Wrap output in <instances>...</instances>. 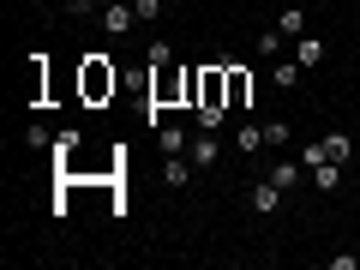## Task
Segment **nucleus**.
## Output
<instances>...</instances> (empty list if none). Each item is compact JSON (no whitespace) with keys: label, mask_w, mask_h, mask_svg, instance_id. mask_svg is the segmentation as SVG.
<instances>
[{"label":"nucleus","mask_w":360,"mask_h":270,"mask_svg":"<svg viewBox=\"0 0 360 270\" xmlns=\"http://www.w3.org/2000/svg\"><path fill=\"white\" fill-rule=\"evenodd\" d=\"M96 25L120 42V37H132V25H139V6H132V0H108L103 13H96Z\"/></svg>","instance_id":"2"},{"label":"nucleus","mask_w":360,"mask_h":270,"mask_svg":"<svg viewBox=\"0 0 360 270\" xmlns=\"http://www.w3.org/2000/svg\"><path fill=\"white\" fill-rule=\"evenodd\" d=\"M103 6H108V0H103Z\"/></svg>","instance_id":"22"},{"label":"nucleus","mask_w":360,"mask_h":270,"mask_svg":"<svg viewBox=\"0 0 360 270\" xmlns=\"http://www.w3.org/2000/svg\"><path fill=\"white\" fill-rule=\"evenodd\" d=\"M186 156H193L198 168H217V162H222V144H217V132H198V139H193V150H186Z\"/></svg>","instance_id":"6"},{"label":"nucleus","mask_w":360,"mask_h":270,"mask_svg":"<svg viewBox=\"0 0 360 270\" xmlns=\"http://www.w3.org/2000/svg\"><path fill=\"white\" fill-rule=\"evenodd\" d=\"M144 60H150V66H168V60H174V49H168V42H150V54H144Z\"/></svg>","instance_id":"19"},{"label":"nucleus","mask_w":360,"mask_h":270,"mask_svg":"<svg viewBox=\"0 0 360 270\" xmlns=\"http://www.w3.org/2000/svg\"><path fill=\"white\" fill-rule=\"evenodd\" d=\"M300 72H307L300 60H276V72H270V84H276V90H295V84H300Z\"/></svg>","instance_id":"10"},{"label":"nucleus","mask_w":360,"mask_h":270,"mask_svg":"<svg viewBox=\"0 0 360 270\" xmlns=\"http://www.w3.org/2000/svg\"><path fill=\"white\" fill-rule=\"evenodd\" d=\"M295 60H300V66H319V60H324V42H319V37H300Z\"/></svg>","instance_id":"13"},{"label":"nucleus","mask_w":360,"mask_h":270,"mask_svg":"<svg viewBox=\"0 0 360 270\" xmlns=\"http://www.w3.org/2000/svg\"><path fill=\"white\" fill-rule=\"evenodd\" d=\"M193 156H168V162H162V180H168V186H174V193H180V186H186V180H193Z\"/></svg>","instance_id":"7"},{"label":"nucleus","mask_w":360,"mask_h":270,"mask_svg":"<svg viewBox=\"0 0 360 270\" xmlns=\"http://www.w3.org/2000/svg\"><path fill=\"white\" fill-rule=\"evenodd\" d=\"M222 72H229V115H240V108L252 103V72L234 66V60H222Z\"/></svg>","instance_id":"3"},{"label":"nucleus","mask_w":360,"mask_h":270,"mask_svg":"<svg viewBox=\"0 0 360 270\" xmlns=\"http://www.w3.org/2000/svg\"><path fill=\"white\" fill-rule=\"evenodd\" d=\"M283 42H288V37H283V30H276V25H270L264 37H258V54H264V60H276V54H283Z\"/></svg>","instance_id":"14"},{"label":"nucleus","mask_w":360,"mask_h":270,"mask_svg":"<svg viewBox=\"0 0 360 270\" xmlns=\"http://www.w3.org/2000/svg\"><path fill=\"white\" fill-rule=\"evenodd\" d=\"M300 162H307V168H319V162H330V150H324V144H307V150H300Z\"/></svg>","instance_id":"18"},{"label":"nucleus","mask_w":360,"mask_h":270,"mask_svg":"<svg viewBox=\"0 0 360 270\" xmlns=\"http://www.w3.org/2000/svg\"><path fill=\"white\" fill-rule=\"evenodd\" d=\"M312 180H319V193H336V186H342V162H319Z\"/></svg>","instance_id":"11"},{"label":"nucleus","mask_w":360,"mask_h":270,"mask_svg":"<svg viewBox=\"0 0 360 270\" xmlns=\"http://www.w3.org/2000/svg\"><path fill=\"white\" fill-rule=\"evenodd\" d=\"M132 6H139V18H150V25H156V18H162V6H168V0H132Z\"/></svg>","instance_id":"17"},{"label":"nucleus","mask_w":360,"mask_h":270,"mask_svg":"<svg viewBox=\"0 0 360 270\" xmlns=\"http://www.w3.org/2000/svg\"><path fill=\"white\" fill-rule=\"evenodd\" d=\"M300 168H307V162H270V180L288 193V186H300Z\"/></svg>","instance_id":"12"},{"label":"nucleus","mask_w":360,"mask_h":270,"mask_svg":"<svg viewBox=\"0 0 360 270\" xmlns=\"http://www.w3.org/2000/svg\"><path fill=\"white\" fill-rule=\"evenodd\" d=\"M324 150H330V162H348V132H330V139H324Z\"/></svg>","instance_id":"16"},{"label":"nucleus","mask_w":360,"mask_h":270,"mask_svg":"<svg viewBox=\"0 0 360 270\" xmlns=\"http://www.w3.org/2000/svg\"><path fill=\"white\" fill-rule=\"evenodd\" d=\"M234 150H240V156L270 150V144H264V127H258V120H240V127H234Z\"/></svg>","instance_id":"5"},{"label":"nucleus","mask_w":360,"mask_h":270,"mask_svg":"<svg viewBox=\"0 0 360 270\" xmlns=\"http://www.w3.org/2000/svg\"><path fill=\"white\" fill-rule=\"evenodd\" d=\"M330 270H360V252H336V258H330Z\"/></svg>","instance_id":"21"},{"label":"nucleus","mask_w":360,"mask_h":270,"mask_svg":"<svg viewBox=\"0 0 360 270\" xmlns=\"http://www.w3.org/2000/svg\"><path fill=\"white\" fill-rule=\"evenodd\" d=\"M115 84H120V72L103 60V54H90V60H84V96H90V103H103V96H115Z\"/></svg>","instance_id":"1"},{"label":"nucleus","mask_w":360,"mask_h":270,"mask_svg":"<svg viewBox=\"0 0 360 270\" xmlns=\"http://www.w3.org/2000/svg\"><path fill=\"white\" fill-rule=\"evenodd\" d=\"M276 30H283L288 42H300V37H307V13H300V6H288V13H276Z\"/></svg>","instance_id":"9"},{"label":"nucleus","mask_w":360,"mask_h":270,"mask_svg":"<svg viewBox=\"0 0 360 270\" xmlns=\"http://www.w3.org/2000/svg\"><path fill=\"white\" fill-rule=\"evenodd\" d=\"M246 198H252V217H276V210H283V186H276V180H252V193H246Z\"/></svg>","instance_id":"4"},{"label":"nucleus","mask_w":360,"mask_h":270,"mask_svg":"<svg viewBox=\"0 0 360 270\" xmlns=\"http://www.w3.org/2000/svg\"><path fill=\"white\" fill-rule=\"evenodd\" d=\"M25 144H30V150H49L54 139H49V127H30V132H25Z\"/></svg>","instance_id":"20"},{"label":"nucleus","mask_w":360,"mask_h":270,"mask_svg":"<svg viewBox=\"0 0 360 270\" xmlns=\"http://www.w3.org/2000/svg\"><path fill=\"white\" fill-rule=\"evenodd\" d=\"M156 150H162V156H186V150H193V139H186L180 127H162V132H156Z\"/></svg>","instance_id":"8"},{"label":"nucleus","mask_w":360,"mask_h":270,"mask_svg":"<svg viewBox=\"0 0 360 270\" xmlns=\"http://www.w3.org/2000/svg\"><path fill=\"white\" fill-rule=\"evenodd\" d=\"M264 144H270V150H283V144H288V120H264Z\"/></svg>","instance_id":"15"}]
</instances>
